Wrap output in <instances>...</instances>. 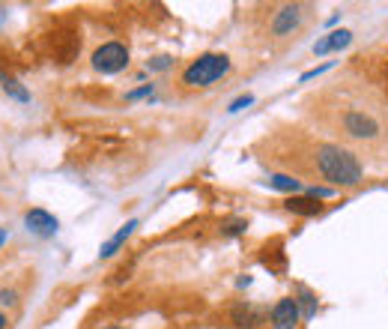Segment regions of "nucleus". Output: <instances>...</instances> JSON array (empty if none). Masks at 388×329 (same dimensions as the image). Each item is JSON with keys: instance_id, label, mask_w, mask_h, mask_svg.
I'll return each mask as SVG.
<instances>
[{"instance_id": "nucleus-1", "label": "nucleus", "mask_w": 388, "mask_h": 329, "mask_svg": "<svg viewBox=\"0 0 388 329\" xmlns=\"http://www.w3.org/2000/svg\"><path fill=\"white\" fill-rule=\"evenodd\" d=\"M314 165H317V174H320L326 183L344 186V188L358 186L362 183V174H364L355 153H350V150L341 144H317Z\"/></svg>"}, {"instance_id": "nucleus-2", "label": "nucleus", "mask_w": 388, "mask_h": 329, "mask_svg": "<svg viewBox=\"0 0 388 329\" xmlns=\"http://www.w3.org/2000/svg\"><path fill=\"white\" fill-rule=\"evenodd\" d=\"M227 72H230V57L227 54H201L183 72V84L185 87H209L218 78H224Z\"/></svg>"}, {"instance_id": "nucleus-3", "label": "nucleus", "mask_w": 388, "mask_h": 329, "mask_svg": "<svg viewBox=\"0 0 388 329\" xmlns=\"http://www.w3.org/2000/svg\"><path fill=\"white\" fill-rule=\"evenodd\" d=\"M341 135L353 138V141H376L382 135V123L371 111L362 108H346L341 114Z\"/></svg>"}, {"instance_id": "nucleus-4", "label": "nucleus", "mask_w": 388, "mask_h": 329, "mask_svg": "<svg viewBox=\"0 0 388 329\" xmlns=\"http://www.w3.org/2000/svg\"><path fill=\"white\" fill-rule=\"evenodd\" d=\"M128 66V48L123 42H105L93 51V69L102 75H117Z\"/></svg>"}, {"instance_id": "nucleus-5", "label": "nucleus", "mask_w": 388, "mask_h": 329, "mask_svg": "<svg viewBox=\"0 0 388 329\" xmlns=\"http://www.w3.org/2000/svg\"><path fill=\"white\" fill-rule=\"evenodd\" d=\"M24 225H27V231L30 234H36V236H54L57 234V216H51L48 209L42 207H33V209H27L24 213Z\"/></svg>"}, {"instance_id": "nucleus-6", "label": "nucleus", "mask_w": 388, "mask_h": 329, "mask_svg": "<svg viewBox=\"0 0 388 329\" xmlns=\"http://www.w3.org/2000/svg\"><path fill=\"white\" fill-rule=\"evenodd\" d=\"M272 326L275 329H296L298 326V317H302V308H298V299L293 296H287L281 299L275 308H272Z\"/></svg>"}, {"instance_id": "nucleus-7", "label": "nucleus", "mask_w": 388, "mask_h": 329, "mask_svg": "<svg viewBox=\"0 0 388 329\" xmlns=\"http://www.w3.org/2000/svg\"><path fill=\"white\" fill-rule=\"evenodd\" d=\"M350 42H353V30H332V33H326L323 39L314 42V54L323 57V54L344 51V48H350Z\"/></svg>"}, {"instance_id": "nucleus-8", "label": "nucleus", "mask_w": 388, "mask_h": 329, "mask_svg": "<svg viewBox=\"0 0 388 329\" xmlns=\"http://www.w3.org/2000/svg\"><path fill=\"white\" fill-rule=\"evenodd\" d=\"M302 24V6H281L272 18V33L275 36H287Z\"/></svg>"}, {"instance_id": "nucleus-9", "label": "nucleus", "mask_w": 388, "mask_h": 329, "mask_svg": "<svg viewBox=\"0 0 388 329\" xmlns=\"http://www.w3.org/2000/svg\"><path fill=\"white\" fill-rule=\"evenodd\" d=\"M135 231H137V218H128V222H126L123 227H119V231H117L111 239H108V243H102V248H99V257H102V261H108V257H114V255L119 252V248L126 246V239L132 236Z\"/></svg>"}, {"instance_id": "nucleus-10", "label": "nucleus", "mask_w": 388, "mask_h": 329, "mask_svg": "<svg viewBox=\"0 0 388 329\" xmlns=\"http://www.w3.org/2000/svg\"><path fill=\"white\" fill-rule=\"evenodd\" d=\"M284 207L290 209V213H296V216H320L323 213V204L317 201V198H311V195H290L284 201Z\"/></svg>"}, {"instance_id": "nucleus-11", "label": "nucleus", "mask_w": 388, "mask_h": 329, "mask_svg": "<svg viewBox=\"0 0 388 329\" xmlns=\"http://www.w3.org/2000/svg\"><path fill=\"white\" fill-rule=\"evenodd\" d=\"M233 323L254 329L257 323H263V312L260 308H254V305H236L233 308Z\"/></svg>"}, {"instance_id": "nucleus-12", "label": "nucleus", "mask_w": 388, "mask_h": 329, "mask_svg": "<svg viewBox=\"0 0 388 329\" xmlns=\"http://www.w3.org/2000/svg\"><path fill=\"white\" fill-rule=\"evenodd\" d=\"M0 87H3V93H6V96H12L15 102H22V105L30 102V90H27L22 81H18V78L3 75V78H0Z\"/></svg>"}, {"instance_id": "nucleus-13", "label": "nucleus", "mask_w": 388, "mask_h": 329, "mask_svg": "<svg viewBox=\"0 0 388 329\" xmlns=\"http://www.w3.org/2000/svg\"><path fill=\"white\" fill-rule=\"evenodd\" d=\"M269 186L278 188V192H290V195H296L298 188H302V183L293 179L290 174H272V177H269Z\"/></svg>"}, {"instance_id": "nucleus-14", "label": "nucleus", "mask_w": 388, "mask_h": 329, "mask_svg": "<svg viewBox=\"0 0 388 329\" xmlns=\"http://www.w3.org/2000/svg\"><path fill=\"white\" fill-rule=\"evenodd\" d=\"M335 66V60H328V63H320V66H314V69H307V72H302L298 75V84H307V81H314L317 75H323V72H328V69Z\"/></svg>"}, {"instance_id": "nucleus-15", "label": "nucleus", "mask_w": 388, "mask_h": 329, "mask_svg": "<svg viewBox=\"0 0 388 329\" xmlns=\"http://www.w3.org/2000/svg\"><path fill=\"white\" fill-rule=\"evenodd\" d=\"M248 105H254V96H251V93L233 99V102L227 105V114H239V111H242V108H248Z\"/></svg>"}, {"instance_id": "nucleus-16", "label": "nucleus", "mask_w": 388, "mask_h": 329, "mask_svg": "<svg viewBox=\"0 0 388 329\" xmlns=\"http://www.w3.org/2000/svg\"><path fill=\"white\" fill-rule=\"evenodd\" d=\"M171 63H174V57H155L146 63V69L149 72H165V69H171Z\"/></svg>"}, {"instance_id": "nucleus-17", "label": "nucleus", "mask_w": 388, "mask_h": 329, "mask_svg": "<svg viewBox=\"0 0 388 329\" xmlns=\"http://www.w3.org/2000/svg\"><path fill=\"white\" fill-rule=\"evenodd\" d=\"M144 96H153V84H144V87H137V90H128L126 99L128 102H135V99H144Z\"/></svg>"}, {"instance_id": "nucleus-18", "label": "nucleus", "mask_w": 388, "mask_h": 329, "mask_svg": "<svg viewBox=\"0 0 388 329\" xmlns=\"http://www.w3.org/2000/svg\"><path fill=\"white\" fill-rule=\"evenodd\" d=\"M245 222H242V218H236V222H230V225H227L224 227V236H239V234H245Z\"/></svg>"}, {"instance_id": "nucleus-19", "label": "nucleus", "mask_w": 388, "mask_h": 329, "mask_svg": "<svg viewBox=\"0 0 388 329\" xmlns=\"http://www.w3.org/2000/svg\"><path fill=\"white\" fill-rule=\"evenodd\" d=\"M298 303H305V314H307V317L314 314V296L307 294V291H302V299H298Z\"/></svg>"}, {"instance_id": "nucleus-20", "label": "nucleus", "mask_w": 388, "mask_h": 329, "mask_svg": "<svg viewBox=\"0 0 388 329\" xmlns=\"http://www.w3.org/2000/svg\"><path fill=\"white\" fill-rule=\"evenodd\" d=\"M0 303H3V305H15L18 303V294L15 291H0Z\"/></svg>"}, {"instance_id": "nucleus-21", "label": "nucleus", "mask_w": 388, "mask_h": 329, "mask_svg": "<svg viewBox=\"0 0 388 329\" xmlns=\"http://www.w3.org/2000/svg\"><path fill=\"white\" fill-rule=\"evenodd\" d=\"M6 239H9V231H6V227H0V248L6 246Z\"/></svg>"}, {"instance_id": "nucleus-22", "label": "nucleus", "mask_w": 388, "mask_h": 329, "mask_svg": "<svg viewBox=\"0 0 388 329\" xmlns=\"http://www.w3.org/2000/svg\"><path fill=\"white\" fill-rule=\"evenodd\" d=\"M0 329H6V314H0Z\"/></svg>"}, {"instance_id": "nucleus-23", "label": "nucleus", "mask_w": 388, "mask_h": 329, "mask_svg": "<svg viewBox=\"0 0 388 329\" xmlns=\"http://www.w3.org/2000/svg\"><path fill=\"white\" fill-rule=\"evenodd\" d=\"M3 22H6V13H3V9H0V27H3Z\"/></svg>"}, {"instance_id": "nucleus-24", "label": "nucleus", "mask_w": 388, "mask_h": 329, "mask_svg": "<svg viewBox=\"0 0 388 329\" xmlns=\"http://www.w3.org/2000/svg\"><path fill=\"white\" fill-rule=\"evenodd\" d=\"M102 329H123V326H102Z\"/></svg>"}]
</instances>
